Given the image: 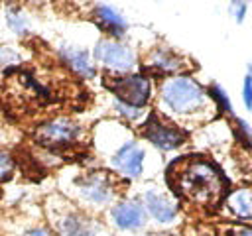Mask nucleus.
I'll return each mask as SVG.
<instances>
[{"mask_svg":"<svg viewBox=\"0 0 252 236\" xmlns=\"http://www.w3.org/2000/svg\"><path fill=\"white\" fill-rule=\"evenodd\" d=\"M142 205H144L148 216L152 220H156L158 224H171L179 212L177 203L156 189H148L142 195Z\"/></svg>","mask_w":252,"mask_h":236,"instance_id":"obj_12","label":"nucleus"},{"mask_svg":"<svg viewBox=\"0 0 252 236\" xmlns=\"http://www.w3.org/2000/svg\"><path fill=\"white\" fill-rule=\"evenodd\" d=\"M167 181L177 197L197 206H217L224 201L228 189L222 171L201 155L177 157L167 169Z\"/></svg>","mask_w":252,"mask_h":236,"instance_id":"obj_1","label":"nucleus"},{"mask_svg":"<svg viewBox=\"0 0 252 236\" xmlns=\"http://www.w3.org/2000/svg\"><path fill=\"white\" fill-rule=\"evenodd\" d=\"M234 138L240 146H244L246 149H252V126L242 120V118H234Z\"/></svg>","mask_w":252,"mask_h":236,"instance_id":"obj_19","label":"nucleus"},{"mask_svg":"<svg viewBox=\"0 0 252 236\" xmlns=\"http://www.w3.org/2000/svg\"><path fill=\"white\" fill-rule=\"evenodd\" d=\"M33 138L39 146L47 149H65L79 142L81 126L67 116H55L39 124L33 132Z\"/></svg>","mask_w":252,"mask_h":236,"instance_id":"obj_6","label":"nucleus"},{"mask_svg":"<svg viewBox=\"0 0 252 236\" xmlns=\"http://www.w3.org/2000/svg\"><path fill=\"white\" fill-rule=\"evenodd\" d=\"M57 236H98L102 232V224L89 216L83 210L67 208L53 220Z\"/></svg>","mask_w":252,"mask_h":236,"instance_id":"obj_10","label":"nucleus"},{"mask_svg":"<svg viewBox=\"0 0 252 236\" xmlns=\"http://www.w3.org/2000/svg\"><path fill=\"white\" fill-rule=\"evenodd\" d=\"M242 104L246 110H252V75L248 73L242 81Z\"/></svg>","mask_w":252,"mask_h":236,"instance_id":"obj_23","label":"nucleus"},{"mask_svg":"<svg viewBox=\"0 0 252 236\" xmlns=\"http://www.w3.org/2000/svg\"><path fill=\"white\" fill-rule=\"evenodd\" d=\"M59 59L81 79H93L96 75V65L93 63V57L87 49L77 45H61L59 47Z\"/></svg>","mask_w":252,"mask_h":236,"instance_id":"obj_13","label":"nucleus"},{"mask_svg":"<svg viewBox=\"0 0 252 236\" xmlns=\"http://www.w3.org/2000/svg\"><path fill=\"white\" fill-rule=\"evenodd\" d=\"M246 12H248V2H246V0H232V4H230V14L234 16L236 24H242V22H244Z\"/></svg>","mask_w":252,"mask_h":236,"instance_id":"obj_22","label":"nucleus"},{"mask_svg":"<svg viewBox=\"0 0 252 236\" xmlns=\"http://www.w3.org/2000/svg\"><path fill=\"white\" fill-rule=\"evenodd\" d=\"M6 26L10 28V31H14L20 37L28 35V31H30V20L20 6H8L6 8Z\"/></svg>","mask_w":252,"mask_h":236,"instance_id":"obj_16","label":"nucleus"},{"mask_svg":"<svg viewBox=\"0 0 252 236\" xmlns=\"http://www.w3.org/2000/svg\"><path fill=\"white\" fill-rule=\"evenodd\" d=\"M144 161H146V149L136 140L122 142L110 155V167L118 175H122L124 179H130V181L142 177Z\"/></svg>","mask_w":252,"mask_h":236,"instance_id":"obj_8","label":"nucleus"},{"mask_svg":"<svg viewBox=\"0 0 252 236\" xmlns=\"http://www.w3.org/2000/svg\"><path fill=\"white\" fill-rule=\"evenodd\" d=\"M14 173V159L8 151L0 149V181H8Z\"/></svg>","mask_w":252,"mask_h":236,"instance_id":"obj_21","label":"nucleus"},{"mask_svg":"<svg viewBox=\"0 0 252 236\" xmlns=\"http://www.w3.org/2000/svg\"><path fill=\"white\" fill-rule=\"evenodd\" d=\"M30 4H35V6H41V4H45V2H49V0H28Z\"/></svg>","mask_w":252,"mask_h":236,"instance_id":"obj_27","label":"nucleus"},{"mask_svg":"<svg viewBox=\"0 0 252 236\" xmlns=\"http://www.w3.org/2000/svg\"><path fill=\"white\" fill-rule=\"evenodd\" d=\"M207 94H209L211 102L215 104V108H217L219 112H222V114H226V116H234V112H232V102H230V96L226 94L224 87H220L219 83H211V85L207 87Z\"/></svg>","mask_w":252,"mask_h":236,"instance_id":"obj_17","label":"nucleus"},{"mask_svg":"<svg viewBox=\"0 0 252 236\" xmlns=\"http://www.w3.org/2000/svg\"><path fill=\"white\" fill-rule=\"evenodd\" d=\"M22 236H57L53 230H49V228H45V226H35V228H30V230H26Z\"/></svg>","mask_w":252,"mask_h":236,"instance_id":"obj_24","label":"nucleus"},{"mask_svg":"<svg viewBox=\"0 0 252 236\" xmlns=\"http://www.w3.org/2000/svg\"><path fill=\"white\" fill-rule=\"evenodd\" d=\"M112 108L118 116H122L126 122H136L144 116V108H138V106H132V104H126V102H120L114 98L112 102Z\"/></svg>","mask_w":252,"mask_h":236,"instance_id":"obj_18","label":"nucleus"},{"mask_svg":"<svg viewBox=\"0 0 252 236\" xmlns=\"http://www.w3.org/2000/svg\"><path fill=\"white\" fill-rule=\"evenodd\" d=\"M104 87L116 100L144 108L152 98V81L146 73H124L104 77Z\"/></svg>","mask_w":252,"mask_h":236,"instance_id":"obj_3","label":"nucleus"},{"mask_svg":"<svg viewBox=\"0 0 252 236\" xmlns=\"http://www.w3.org/2000/svg\"><path fill=\"white\" fill-rule=\"evenodd\" d=\"M93 59L100 63L106 71L116 75L132 73L134 67L138 65L136 51L128 43H122L120 39H112V37H100L94 43Z\"/></svg>","mask_w":252,"mask_h":236,"instance_id":"obj_5","label":"nucleus"},{"mask_svg":"<svg viewBox=\"0 0 252 236\" xmlns=\"http://www.w3.org/2000/svg\"><path fill=\"white\" fill-rule=\"evenodd\" d=\"M248 75H252V61L248 63Z\"/></svg>","mask_w":252,"mask_h":236,"instance_id":"obj_28","label":"nucleus"},{"mask_svg":"<svg viewBox=\"0 0 252 236\" xmlns=\"http://www.w3.org/2000/svg\"><path fill=\"white\" fill-rule=\"evenodd\" d=\"M230 236H252V226H240L230 232Z\"/></svg>","mask_w":252,"mask_h":236,"instance_id":"obj_25","label":"nucleus"},{"mask_svg":"<svg viewBox=\"0 0 252 236\" xmlns=\"http://www.w3.org/2000/svg\"><path fill=\"white\" fill-rule=\"evenodd\" d=\"M110 220L114 222L116 228L134 232V230H140L146 226L148 212H146L142 201L126 199V201H118L110 206Z\"/></svg>","mask_w":252,"mask_h":236,"instance_id":"obj_11","label":"nucleus"},{"mask_svg":"<svg viewBox=\"0 0 252 236\" xmlns=\"http://www.w3.org/2000/svg\"><path fill=\"white\" fill-rule=\"evenodd\" d=\"M142 236H175V234H171V232H146Z\"/></svg>","mask_w":252,"mask_h":236,"instance_id":"obj_26","label":"nucleus"},{"mask_svg":"<svg viewBox=\"0 0 252 236\" xmlns=\"http://www.w3.org/2000/svg\"><path fill=\"white\" fill-rule=\"evenodd\" d=\"M224 206L228 214L238 222H252V189L242 187L226 193Z\"/></svg>","mask_w":252,"mask_h":236,"instance_id":"obj_15","label":"nucleus"},{"mask_svg":"<svg viewBox=\"0 0 252 236\" xmlns=\"http://www.w3.org/2000/svg\"><path fill=\"white\" fill-rule=\"evenodd\" d=\"M22 55L12 45H0V71H10L12 67L20 65Z\"/></svg>","mask_w":252,"mask_h":236,"instance_id":"obj_20","label":"nucleus"},{"mask_svg":"<svg viewBox=\"0 0 252 236\" xmlns=\"http://www.w3.org/2000/svg\"><path fill=\"white\" fill-rule=\"evenodd\" d=\"M94 24L112 39L124 37L128 30V22L124 20V16L108 4H98L94 8Z\"/></svg>","mask_w":252,"mask_h":236,"instance_id":"obj_14","label":"nucleus"},{"mask_svg":"<svg viewBox=\"0 0 252 236\" xmlns=\"http://www.w3.org/2000/svg\"><path fill=\"white\" fill-rule=\"evenodd\" d=\"M79 199L91 208H102L114 199V179L106 171H91L75 179Z\"/></svg>","mask_w":252,"mask_h":236,"instance_id":"obj_7","label":"nucleus"},{"mask_svg":"<svg viewBox=\"0 0 252 236\" xmlns=\"http://www.w3.org/2000/svg\"><path fill=\"white\" fill-rule=\"evenodd\" d=\"M140 134L146 142H150L159 151L177 149L187 142V132L177 122H171L156 112H150L146 116Z\"/></svg>","mask_w":252,"mask_h":236,"instance_id":"obj_4","label":"nucleus"},{"mask_svg":"<svg viewBox=\"0 0 252 236\" xmlns=\"http://www.w3.org/2000/svg\"><path fill=\"white\" fill-rule=\"evenodd\" d=\"M159 104L171 118L187 122L199 116H207L211 98L207 88L197 79L181 73L165 77L159 83Z\"/></svg>","mask_w":252,"mask_h":236,"instance_id":"obj_2","label":"nucleus"},{"mask_svg":"<svg viewBox=\"0 0 252 236\" xmlns=\"http://www.w3.org/2000/svg\"><path fill=\"white\" fill-rule=\"evenodd\" d=\"M185 69H187V59L167 45H156L154 49H150L144 63V71L148 77L154 75L165 79V77L181 75Z\"/></svg>","mask_w":252,"mask_h":236,"instance_id":"obj_9","label":"nucleus"}]
</instances>
